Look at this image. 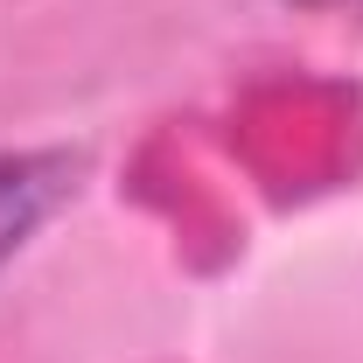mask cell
Listing matches in <instances>:
<instances>
[{"label":"cell","mask_w":363,"mask_h":363,"mask_svg":"<svg viewBox=\"0 0 363 363\" xmlns=\"http://www.w3.org/2000/svg\"><path fill=\"white\" fill-rule=\"evenodd\" d=\"M77 175H84V154H70V147L0 154V266L77 196Z\"/></svg>","instance_id":"cell-1"}]
</instances>
